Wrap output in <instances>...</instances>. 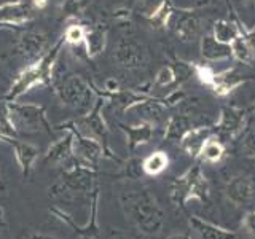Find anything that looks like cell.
Segmentation results:
<instances>
[{
  "label": "cell",
  "mask_w": 255,
  "mask_h": 239,
  "mask_svg": "<svg viewBox=\"0 0 255 239\" xmlns=\"http://www.w3.org/2000/svg\"><path fill=\"white\" fill-rule=\"evenodd\" d=\"M16 129H26L27 132H40L45 131L48 134L53 132V126L46 118V109L38 104L27 102H5Z\"/></svg>",
  "instance_id": "obj_6"
},
{
  "label": "cell",
  "mask_w": 255,
  "mask_h": 239,
  "mask_svg": "<svg viewBox=\"0 0 255 239\" xmlns=\"http://www.w3.org/2000/svg\"><path fill=\"white\" fill-rule=\"evenodd\" d=\"M247 80L249 78H247L238 67H231V69L215 74L209 88L214 91V94L219 96V98H225V96H228L233 90H236L238 86L244 85Z\"/></svg>",
  "instance_id": "obj_19"
},
{
  "label": "cell",
  "mask_w": 255,
  "mask_h": 239,
  "mask_svg": "<svg viewBox=\"0 0 255 239\" xmlns=\"http://www.w3.org/2000/svg\"><path fill=\"white\" fill-rule=\"evenodd\" d=\"M249 3H252V5H255V0H247Z\"/></svg>",
  "instance_id": "obj_49"
},
{
  "label": "cell",
  "mask_w": 255,
  "mask_h": 239,
  "mask_svg": "<svg viewBox=\"0 0 255 239\" xmlns=\"http://www.w3.org/2000/svg\"><path fill=\"white\" fill-rule=\"evenodd\" d=\"M8 2H19V0H0V5H2V3H8Z\"/></svg>",
  "instance_id": "obj_47"
},
{
  "label": "cell",
  "mask_w": 255,
  "mask_h": 239,
  "mask_svg": "<svg viewBox=\"0 0 255 239\" xmlns=\"http://www.w3.org/2000/svg\"><path fill=\"white\" fill-rule=\"evenodd\" d=\"M35 8L30 0H19V2H8L0 5V22L11 27H19L30 22L35 16Z\"/></svg>",
  "instance_id": "obj_14"
},
{
  "label": "cell",
  "mask_w": 255,
  "mask_h": 239,
  "mask_svg": "<svg viewBox=\"0 0 255 239\" xmlns=\"http://www.w3.org/2000/svg\"><path fill=\"white\" fill-rule=\"evenodd\" d=\"M254 112H255V107H254Z\"/></svg>",
  "instance_id": "obj_50"
},
{
  "label": "cell",
  "mask_w": 255,
  "mask_h": 239,
  "mask_svg": "<svg viewBox=\"0 0 255 239\" xmlns=\"http://www.w3.org/2000/svg\"><path fill=\"white\" fill-rule=\"evenodd\" d=\"M114 62L125 70H137L147 64V51L137 40L123 37L114 48Z\"/></svg>",
  "instance_id": "obj_9"
},
{
  "label": "cell",
  "mask_w": 255,
  "mask_h": 239,
  "mask_svg": "<svg viewBox=\"0 0 255 239\" xmlns=\"http://www.w3.org/2000/svg\"><path fill=\"white\" fill-rule=\"evenodd\" d=\"M193 127V120L188 114H175L167 118L164 127V140L180 143L185 134Z\"/></svg>",
  "instance_id": "obj_23"
},
{
  "label": "cell",
  "mask_w": 255,
  "mask_h": 239,
  "mask_svg": "<svg viewBox=\"0 0 255 239\" xmlns=\"http://www.w3.org/2000/svg\"><path fill=\"white\" fill-rule=\"evenodd\" d=\"M99 188H96L91 196H90V201H91V220L88 222V225L83 227H78L75 225V222L72 220V217L69 214H66L59 207H51L50 214H53L56 219H59L61 222H64L66 225H69L72 230L75 231L78 235L80 239H96L99 236V223H98V207H99Z\"/></svg>",
  "instance_id": "obj_13"
},
{
  "label": "cell",
  "mask_w": 255,
  "mask_h": 239,
  "mask_svg": "<svg viewBox=\"0 0 255 239\" xmlns=\"http://www.w3.org/2000/svg\"><path fill=\"white\" fill-rule=\"evenodd\" d=\"M85 35H86V27L82 26L78 22H72L64 30V42L66 45H72V46H80L85 43Z\"/></svg>",
  "instance_id": "obj_32"
},
{
  "label": "cell",
  "mask_w": 255,
  "mask_h": 239,
  "mask_svg": "<svg viewBox=\"0 0 255 239\" xmlns=\"http://www.w3.org/2000/svg\"><path fill=\"white\" fill-rule=\"evenodd\" d=\"M96 188H99L98 169L78 163L75 159L74 164L59 175L58 182L48 188V195L51 198L91 196Z\"/></svg>",
  "instance_id": "obj_3"
},
{
  "label": "cell",
  "mask_w": 255,
  "mask_h": 239,
  "mask_svg": "<svg viewBox=\"0 0 255 239\" xmlns=\"http://www.w3.org/2000/svg\"><path fill=\"white\" fill-rule=\"evenodd\" d=\"M67 134L64 137L54 140L45 151V161L53 166H66L75 161L74 156V134L69 129H64Z\"/></svg>",
  "instance_id": "obj_16"
},
{
  "label": "cell",
  "mask_w": 255,
  "mask_h": 239,
  "mask_svg": "<svg viewBox=\"0 0 255 239\" xmlns=\"http://www.w3.org/2000/svg\"><path fill=\"white\" fill-rule=\"evenodd\" d=\"M166 239H193V238H191L190 233H175V235H171Z\"/></svg>",
  "instance_id": "obj_42"
},
{
  "label": "cell",
  "mask_w": 255,
  "mask_h": 239,
  "mask_svg": "<svg viewBox=\"0 0 255 239\" xmlns=\"http://www.w3.org/2000/svg\"><path fill=\"white\" fill-rule=\"evenodd\" d=\"M120 129H122L123 134L126 135L128 148H129L131 153H134L139 147L147 145V143L151 140L155 126L150 123H145V121H140L139 124H132V126L120 123Z\"/></svg>",
  "instance_id": "obj_22"
},
{
  "label": "cell",
  "mask_w": 255,
  "mask_h": 239,
  "mask_svg": "<svg viewBox=\"0 0 255 239\" xmlns=\"http://www.w3.org/2000/svg\"><path fill=\"white\" fill-rule=\"evenodd\" d=\"M193 72L199 78V82H201L203 85H206V86H209L212 83L214 75H215V72L209 66H206V64H195Z\"/></svg>",
  "instance_id": "obj_37"
},
{
  "label": "cell",
  "mask_w": 255,
  "mask_h": 239,
  "mask_svg": "<svg viewBox=\"0 0 255 239\" xmlns=\"http://www.w3.org/2000/svg\"><path fill=\"white\" fill-rule=\"evenodd\" d=\"M212 135H214V126H207V124L193 126L185 134V137L180 140L179 147L185 151L190 158L198 159L201 156V150L204 147V143L209 140Z\"/></svg>",
  "instance_id": "obj_18"
},
{
  "label": "cell",
  "mask_w": 255,
  "mask_h": 239,
  "mask_svg": "<svg viewBox=\"0 0 255 239\" xmlns=\"http://www.w3.org/2000/svg\"><path fill=\"white\" fill-rule=\"evenodd\" d=\"M239 34H241V29H239L238 21L233 22V21H227V19H219L214 22L212 35L222 43L230 45Z\"/></svg>",
  "instance_id": "obj_29"
},
{
  "label": "cell",
  "mask_w": 255,
  "mask_h": 239,
  "mask_svg": "<svg viewBox=\"0 0 255 239\" xmlns=\"http://www.w3.org/2000/svg\"><path fill=\"white\" fill-rule=\"evenodd\" d=\"M188 223L190 228L199 236V239H236L238 238L236 231L215 225V223L204 220L201 217H198V215H191L188 219Z\"/></svg>",
  "instance_id": "obj_21"
},
{
  "label": "cell",
  "mask_w": 255,
  "mask_h": 239,
  "mask_svg": "<svg viewBox=\"0 0 255 239\" xmlns=\"http://www.w3.org/2000/svg\"><path fill=\"white\" fill-rule=\"evenodd\" d=\"M5 209L2 206H0V235H2V231H3V228H5Z\"/></svg>",
  "instance_id": "obj_43"
},
{
  "label": "cell",
  "mask_w": 255,
  "mask_h": 239,
  "mask_svg": "<svg viewBox=\"0 0 255 239\" xmlns=\"http://www.w3.org/2000/svg\"><path fill=\"white\" fill-rule=\"evenodd\" d=\"M223 156H225V145L223 142L217 137V135H212V137L204 143V147L201 150V156L203 161L211 163V164H217L220 163Z\"/></svg>",
  "instance_id": "obj_30"
},
{
  "label": "cell",
  "mask_w": 255,
  "mask_h": 239,
  "mask_svg": "<svg viewBox=\"0 0 255 239\" xmlns=\"http://www.w3.org/2000/svg\"><path fill=\"white\" fill-rule=\"evenodd\" d=\"M3 183V177H2V167H0V187H2Z\"/></svg>",
  "instance_id": "obj_48"
},
{
  "label": "cell",
  "mask_w": 255,
  "mask_h": 239,
  "mask_svg": "<svg viewBox=\"0 0 255 239\" xmlns=\"http://www.w3.org/2000/svg\"><path fill=\"white\" fill-rule=\"evenodd\" d=\"M247 120V112L236 106H223L220 110V117L214 124V134L217 137L225 139H238Z\"/></svg>",
  "instance_id": "obj_10"
},
{
  "label": "cell",
  "mask_w": 255,
  "mask_h": 239,
  "mask_svg": "<svg viewBox=\"0 0 255 239\" xmlns=\"http://www.w3.org/2000/svg\"><path fill=\"white\" fill-rule=\"evenodd\" d=\"M172 11H174L172 3L169 2V0H166V2L161 5V8H159L155 14H151L150 18H147L145 21L153 29H167V22H169Z\"/></svg>",
  "instance_id": "obj_31"
},
{
  "label": "cell",
  "mask_w": 255,
  "mask_h": 239,
  "mask_svg": "<svg viewBox=\"0 0 255 239\" xmlns=\"http://www.w3.org/2000/svg\"><path fill=\"white\" fill-rule=\"evenodd\" d=\"M254 182L249 175H235L231 177L225 187V196L227 199L235 206H247L251 204V201L254 199Z\"/></svg>",
  "instance_id": "obj_15"
},
{
  "label": "cell",
  "mask_w": 255,
  "mask_h": 239,
  "mask_svg": "<svg viewBox=\"0 0 255 239\" xmlns=\"http://www.w3.org/2000/svg\"><path fill=\"white\" fill-rule=\"evenodd\" d=\"M166 2V0H137V8L139 13L143 16V18H150L151 14H155L161 5Z\"/></svg>",
  "instance_id": "obj_34"
},
{
  "label": "cell",
  "mask_w": 255,
  "mask_h": 239,
  "mask_svg": "<svg viewBox=\"0 0 255 239\" xmlns=\"http://www.w3.org/2000/svg\"><path fill=\"white\" fill-rule=\"evenodd\" d=\"M167 29L172 30V34L177 37L180 42H193L199 35V19L193 10L190 8H179L171 14L169 22H167Z\"/></svg>",
  "instance_id": "obj_12"
},
{
  "label": "cell",
  "mask_w": 255,
  "mask_h": 239,
  "mask_svg": "<svg viewBox=\"0 0 255 239\" xmlns=\"http://www.w3.org/2000/svg\"><path fill=\"white\" fill-rule=\"evenodd\" d=\"M14 27H11V26H6V24H2L0 22V30H13Z\"/></svg>",
  "instance_id": "obj_44"
},
{
  "label": "cell",
  "mask_w": 255,
  "mask_h": 239,
  "mask_svg": "<svg viewBox=\"0 0 255 239\" xmlns=\"http://www.w3.org/2000/svg\"><path fill=\"white\" fill-rule=\"evenodd\" d=\"M231 48V58H235L238 62L246 64V66H251L255 61V50L252 45L247 42V38L239 34L233 42L230 43Z\"/></svg>",
  "instance_id": "obj_28"
},
{
  "label": "cell",
  "mask_w": 255,
  "mask_h": 239,
  "mask_svg": "<svg viewBox=\"0 0 255 239\" xmlns=\"http://www.w3.org/2000/svg\"><path fill=\"white\" fill-rule=\"evenodd\" d=\"M54 93L66 107L78 112H90L98 101L94 86L82 75H69L54 86Z\"/></svg>",
  "instance_id": "obj_5"
},
{
  "label": "cell",
  "mask_w": 255,
  "mask_h": 239,
  "mask_svg": "<svg viewBox=\"0 0 255 239\" xmlns=\"http://www.w3.org/2000/svg\"><path fill=\"white\" fill-rule=\"evenodd\" d=\"M106 104H107V101L98 96V101H96V104L90 112H86V114H83L80 118L70 120V121L82 134L91 135V137L102 142V145L106 147L110 159H117V161H120V158L112 153V150L107 145L109 126L106 123V120H104V114H102V109L106 107Z\"/></svg>",
  "instance_id": "obj_7"
},
{
  "label": "cell",
  "mask_w": 255,
  "mask_h": 239,
  "mask_svg": "<svg viewBox=\"0 0 255 239\" xmlns=\"http://www.w3.org/2000/svg\"><path fill=\"white\" fill-rule=\"evenodd\" d=\"M241 225H243V230L246 231L247 235L255 238V211L246 212V215L243 217Z\"/></svg>",
  "instance_id": "obj_38"
},
{
  "label": "cell",
  "mask_w": 255,
  "mask_h": 239,
  "mask_svg": "<svg viewBox=\"0 0 255 239\" xmlns=\"http://www.w3.org/2000/svg\"><path fill=\"white\" fill-rule=\"evenodd\" d=\"M163 104L167 107V109H171V107H179L180 104H183L187 101V93L180 90V88H177V90H172L167 96H164V98H161Z\"/></svg>",
  "instance_id": "obj_35"
},
{
  "label": "cell",
  "mask_w": 255,
  "mask_h": 239,
  "mask_svg": "<svg viewBox=\"0 0 255 239\" xmlns=\"http://www.w3.org/2000/svg\"><path fill=\"white\" fill-rule=\"evenodd\" d=\"M120 204L126 220L143 235H156L164 225V211L156 196L147 188L125 190L120 195Z\"/></svg>",
  "instance_id": "obj_1"
},
{
  "label": "cell",
  "mask_w": 255,
  "mask_h": 239,
  "mask_svg": "<svg viewBox=\"0 0 255 239\" xmlns=\"http://www.w3.org/2000/svg\"><path fill=\"white\" fill-rule=\"evenodd\" d=\"M211 191L206 175L201 171V166L193 164L179 177L172 180L171 185V201L175 207H185L191 199L199 203H209Z\"/></svg>",
  "instance_id": "obj_4"
},
{
  "label": "cell",
  "mask_w": 255,
  "mask_h": 239,
  "mask_svg": "<svg viewBox=\"0 0 255 239\" xmlns=\"http://www.w3.org/2000/svg\"><path fill=\"white\" fill-rule=\"evenodd\" d=\"M167 166H169V156L163 150H156L142 159V171L150 177H156V175L164 172Z\"/></svg>",
  "instance_id": "obj_27"
},
{
  "label": "cell",
  "mask_w": 255,
  "mask_h": 239,
  "mask_svg": "<svg viewBox=\"0 0 255 239\" xmlns=\"http://www.w3.org/2000/svg\"><path fill=\"white\" fill-rule=\"evenodd\" d=\"M175 83V72L172 66H163L158 70V74L155 75V82L153 85L156 88H166Z\"/></svg>",
  "instance_id": "obj_33"
},
{
  "label": "cell",
  "mask_w": 255,
  "mask_h": 239,
  "mask_svg": "<svg viewBox=\"0 0 255 239\" xmlns=\"http://www.w3.org/2000/svg\"><path fill=\"white\" fill-rule=\"evenodd\" d=\"M6 143L8 145H11V148H13L16 163H18L19 169L22 172V177L29 179L30 174H32V169H34V164L37 161V158L40 156L38 147H35L34 143H30V142L19 140L18 137H10Z\"/></svg>",
  "instance_id": "obj_17"
},
{
  "label": "cell",
  "mask_w": 255,
  "mask_h": 239,
  "mask_svg": "<svg viewBox=\"0 0 255 239\" xmlns=\"http://www.w3.org/2000/svg\"><path fill=\"white\" fill-rule=\"evenodd\" d=\"M8 139H10V137H6V135H5L2 131H0V142H5V143H6V142H8Z\"/></svg>",
  "instance_id": "obj_45"
},
{
  "label": "cell",
  "mask_w": 255,
  "mask_h": 239,
  "mask_svg": "<svg viewBox=\"0 0 255 239\" xmlns=\"http://www.w3.org/2000/svg\"><path fill=\"white\" fill-rule=\"evenodd\" d=\"M64 11L67 13V16H74V18L80 14V6L77 0H67V3L64 5Z\"/></svg>",
  "instance_id": "obj_40"
},
{
  "label": "cell",
  "mask_w": 255,
  "mask_h": 239,
  "mask_svg": "<svg viewBox=\"0 0 255 239\" xmlns=\"http://www.w3.org/2000/svg\"><path fill=\"white\" fill-rule=\"evenodd\" d=\"M54 127L56 129H62V131L64 129L72 131V134H74V156L78 163L98 169L101 158H104V156L109 158V153H107L106 147L102 145V142L91 137V135L82 134L74 124H72V121H64Z\"/></svg>",
  "instance_id": "obj_8"
},
{
  "label": "cell",
  "mask_w": 255,
  "mask_h": 239,
  "mask_svg": "<svg viewBox=\"0 0 255 239\" xmlns=\"http://www.w3.org/2000/svg\"><path fill=\"white\" fill-rule=\"evenodd\" d=\"M110 239H128V238L123 236V235H115V236H112Z\"/></svg>",
  "instance_id": "obj_46"
},
{
  "label": "cell",
  "mask_w": 255,
  "mask_h": 239,
  "mask_svg": "<svg viewBox=\"0 0 255 239\" xmlns=\"http://www.w3.org/2000/svg\"><path fill=\"white\" fill-rule=\"evenodd\" d=\"M27 239H62V238L51 236V235H45V233H32V235H29Z\"/></svg>",
  "instance_id": "obj_41"
},
{
  "label": "cell",
  "mask_w": 255,
  "mask_h": 239,
  "mask_svg": "<svg viewBox=\"0 0 255 239\" xmlns=\"http://www.w3.org/2000/svg\"><path fill=\"white\" fill-rule=\"evenodd\" d=\"M64 45H66V42H64V37H61L58 38V42H54L48 48L43 56H40L37 61L27 64V67L22 69L21 74L16 77L6 94L0 96V102H16L24 94H27L32 88L38 85L53 88L54 66L62 53Z\"/></svg>",
  "instance_id": "obj_2"
},
{
  "label": "cell",
  "mask_w": 255,
  "mask_h": 239,
  "mask_svg": "<svg viewBox=\"0 0 255 239\" xmlns=\"http://www.w3.org/2000/svg\"><path fill=\"white\" fill-rule=\"evenodd\" d=\"M166 110H167V107L164 106L161 99H156V98H151V96H148V98L140 101L139 104H135V106L129 112H135L140 121L150 123V124H153L156 127L159 123L164 121Z\"/></svg>",
  "instance_id": "obj_20"
},
{
  "label": "cell",
  "mask_w": 255,
  "mask_h": 239,
  "mask_svg": "<svg viewBox=\"0 0 255 239\" xmlns=\"http://www.w3.org/2000/svg\"><path fill=\"white\" fill-rule=\"evenodd\" d=\"M83 46H85L86 56L90 59L104 53V50H106V46H107V29L102 26H93L90 29H86Z\"/></svg>",
  "instance_id": "obj_25"
},
{
  "label": "cell",
  "mask_w": 255,
  "mask_h": 239,
  "mask_svg": "<svg viewBox=\"0 0 255 239\" xmlns=\"http://www.w3.org/2000/svg\"><path fill=\"white\" fill-rule=\"evenodd\" d=\"M238 24H239V29H241V34L247 38V42H249L251 45H252V48L255 50V27H252V29H246L244 27V24H241L238 21Z\"/></svg>",
  "instance_id": "obj_39"
},
{
  "label": "cell",
  "mask_w": 255,
  "mask_h": 239,
  "mask_svg": "<svg viewBox=\"0 0 255 239\" xmlns=\"http://www.w3.org/2000/svg\"><path fill=\"white\" fill-rule=\"evenodd\" d=\"M199 50H201V56L206 61H223L231 58V48L227 43H222L215 38L212 34L203 35L199 40Z\"/></svg>",
  "instance_id": "obj_24"
},
{
  "label": "cell",
  "mask_w": 255,
  "mask_h": 239,
  "mask_svg": "<svg viewBox=\"0 0 255 239\" xmlns=\"http://www.w3.org/2000/svg\"><path fill=\"white\" fill-rule=\"evenodd\" d=\"M48 48H50V42L46 34L40 30H24L14 45V54L30 64L43 56Z\"/></svg>",
  "instance_id": "obj_11"
},
{
  "label": "cell",
  "mask_w": 255,
  "mask_h": 239,
  "mask_svg": "<svg viewBox=\"0 0 255 239\" xmlns=\"http://www.w3.org/2000/svg\"><path fill=\"white\" fill-rule=\"evenodd\" d=\"M123 174L126 175L128 179L137 180V179L140 177V175L143 174V171H142V159H135V158L128 159Z\"/></svg>",
  "instance_id": "obj_36"
},
{
  "label": "cell",
  "mask_w": 255,
  "mask_h": 239,
  "mask_svg": "<svg viewBox=\"0 0 255 239\" xmlns=\"http://www.w3.org/2000/svg\"><path fill=\"white\" fill-rule=\"evenodd\" d=\"M239 150L244 156L255 158V112L247 115L246 124L241 134L238 135Z\"/></svg>",
  "instance_id": "obj_26"
}]
</instances>
